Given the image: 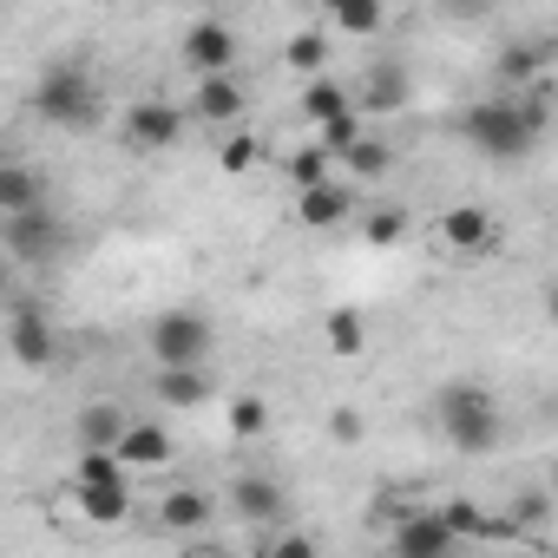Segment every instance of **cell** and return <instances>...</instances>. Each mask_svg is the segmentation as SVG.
Wrapping results in <instances>:
<instances>
[{
    "instance_id": "obj_22",
    "label": "cell",
    "mask_w": 558,
    "mask_h": 558,
    "mask_svg": "<svg viewBox=\"0 0 558 558\" xmlns=\"http://www.w3.org/2000/svg\"><path fill=\"white\" fill-rule=\"evenodd\" d=\"M151 395H158L165 414H184V408L210 401V375L204 368H151Z\"/></svg>"
},
{
    "instance_id": "obj_25",
    "label": "cell",
    "mask_w": 558,
    "mask_h": 558,
    "mask_svg": "<svg viewBox=\"0 0 558 558\" xmlns=\"http://www.w3.org/2000/svg\"><path fill=\"white\" fill-rule=\"evenodd\" d=\"M323 349L329 355H368V316L362 310H329L323 316Z\"/></svg>"
},
{
    "instance_id": "obj_10",
    "label": "cell",
    "mask_w": 558,
    "mask_h": 558,
    "mask_svg": "<svg viewBox=\"0 0 558 558\" xmlns=\"http://www.w3.org/2000/svg\"><path fill=\"white\" fill-rule=\"evenodd\" d=\"M223 506L236 512V525H256V532H276L283 525V486H276L269 473H230V486H223Z\"/></svg>"
},
{
    "instance_id": "obj_8",
    "label": "cell",
    "mask_w": 558,
    "mask_h": 558,
    "mask_svg": "<svg viewBox=\"0 0 558 558\" xmlns=\"http://www.w3.org/2000/svg\"><path fill=\"white\" fill-rule=\"evenodd\" d=\"M0 243H8V256L14 263H53V256H66V243H73V230H66V217L47 204V210H27V217H0Z\"/></svg>"
},
{
    "instance_id": "obj_16",
    "label": "cell",
    "mask_w": 558,
    "mask_h": 558,
    "mask_svg": "<svg viewBox=\"0 0 558 558\" xmlns=\"http://www.w3.org/2000/svg\"><path fill=\"white\" fill-rule=\"evenodd\" d=\"M80 525H125L132 519V480H119V486H66V499H60Z\"/></svg>"
},
{
    "instance_id": "obj_26",
    "label": "cell",
    "mask_w": 558,
    "mask_h": 558,
    "mask_svg": "<svg viewBox=\"0 0 558 558\" xmlns=\"http://www.w3.org/2000/svg\"><path fill=\"white\" fill-rule=\"evenodd\" d=\"M283 171H290V184H296V191H316V184L342 178V171H336V158H329V151H323L316 138H310V145H296V151L283 158Z\"/></svg>"
},
{
    "instance_id": "obj_6",
    "label": "cell",
    "mask_w": 558,
    "mask_h": 558,
    "mask_svg": "<svg viewBox=\"0 0 558 558\" xmlns=\"http://www.w3.org/2000/svg\"><path fill=\"white\" fill-rule=\"evenodd\" d=\"M184 125H191V112L171 106V99H132V106H119V145L138 151V158L171 151L184 138Z\"/></svg>"
},
{
    "instance_id": "obj_37",
    "label": "cell",
    "mask_w": 558,
    "mask_h": 558,
    "mask_svg": "<svg viewBox=\"0 0 558 558\" xmlns=\"http://www.w3.org/2000/svg\"><path fill=\"white\" fill-rule=\"evenodd\" d=\"M197 558H217V551H197Z\"/></svg>"
},
{
    "instance_id": "obj_30",
    "label": "cell",
    "mask_w": 558,
    "mask_h": 558,
    "mask_svg": "<svg viewBox=\"0 0 558 558\" xmlns=\"http://www.w3.org/2000/svg\"><path fill=\"white\" fill-rule=\"evenodd\" d=\"M119 480H132V473L119 466V453H80L73 473H66V486H119Z\"/></svg>"
},
{
    "instance_id": "obj_11",
    "label": "cell",
    "mask_w": 558,
    "mask_h": 558,
    "mask_svg": "<svg viewBox=\"0 0 558 558\" xmlns=\"http://www.w3.org/2000/svg\"><path fill=\"white\" fill-rule=\"evenodd\" d=\"M8 355L14 368H53V316H40V303L27 296L8 303Z\"/></svg>"
},
{
    "instance_id": "obj_12",
    "label": "cell",
    "mask_w": 558,
    "mask_h": 558,
    "mask_svg": "<svg viewBox=\"0 0 558 558\" xmlns=\"http://www.w3.org/2000/svg\"><path fill=\"white\" fill-rule=\"evenodd\" d=\"M184 112H191L197 125L223 132V125H243V112H250V93H243V80H236V73H223V80H191V99H184Z\"/></svg>"
},
{
    "instance_id": "obj_34",
    "label": "cell",
    "mask_w": 558,
    "mask_h": 558,
    "mask_svg": "<svg viewBox=\"0 0 558 558\" xmlns=\"http://www.w3.org/2000/svg\"><path fill=\"white\" fill-rule=\"evenodd\" d=\"M329 434H336V440H355V434H362V421H355L349 408H336V427H329Z\"/></svg>"
},
{
    "instance_id": "obj_24",
    "label": "cell",
    "mask_w": 558,
    "mask_h": 558,
    "mask_svg": "<svg viewBox=\"0 0 558 558\" xmlns=\"http://www.w3.org/2000/svg\"><path fill=\"white\" fill-rule=\"evenodd\" d=\"M388 171H395V145H388L381 132H368V138L342 158V178H349V184H375V178H388Z\"/></svg>"
},
{
    "instance_id": "obj_18",
    "label": "cell",
    "mask_w": 558,
    "mask_h": 558,
    "mask_svg": "<svg viewBox=\"0 0 558 558\" xmlns=\"http://www.w3.org/2000/svg\"><path fill=\"white\" fill-rule=\"evenodd\" d=\"M329 40H362V47H375L381 34H388V8H375V0H336V8H323V21H316Z\"/></svg>"
},
{
    "instance_id": "obj_35",
    "label": "cell",
    "mask_w": 558,
    "mask_h": 558,
    "mask_svg": "<svg viewBox=\"0 0 558 558\" xmlns=\"http://www.w3.org/2000/svg\"><path fill=\"white\" fill-rule=\"evenodd\" d=\"M538 310H545V323L558 329V283H545V296H538Z\"/></svg>"
},
{
    "instance_id": "obj_9",
    "label": "cell",
    "mask_w": 558,
    "mask_h": 558,
    "mask_svg": "<svg viewBox=\"0 0 558 558\" xmlns=\"http://www.w3.org/2000/svg\"><path fill=\"white\" fill-rule=\"evenodd\" d=\"M460 551V532L440 519V506L427 512H401L388 525V558H453Z\"/></svg>"
},
{
    "instance_id": "obj_32",
    "label": "cell",
    "mask_w": 558,
    "mask_h": 558,
    "mask_svg": "<svg viewBox=\"0 0 558 558\" xmlns=\"http://www.w3.org/2000/svg\"><path fill=\"white\" fill-rule=\"evenodd\" d=\"M440 519H447L460 538H480V532H493V512H486V506H473V499H447V506H440Z\"/></svg>"
},
{
    "instance_id": "obj_3",
    "label": "cell",
    "mask_w": 558,
    "mask_h": 558,
    "mask_svg": "<svg viewBox=\"0 0 558 558\" xmlns=\"http://www.w3.org/2000/svg\"><path fill=\"white\" fill-rule=\"evenodd\" d=\"M27 106H34L47 125H60V132H86V125H99L106 93H99V80H93L86 60H47Z\"/></svg>"
},
{
    "instance_id": "obj_28",
    "label": "cell",
    "mask_w": 558,
    "mask_h": 558,
    "mask_svg": "<svg viewBox=\"0 0 558 558\" xmlns=\"http://www.w3.org/2000/svg\"><path fill=\"white\" fill-rule=\"evenodd\" d=\"M210 158H217V171H223V178H243V171L263 158V138H256V132H230Z\"/></svg>"
},
{
    "instance_id": "obj_7",
    "label": "cell",
    "mask_w": 558,
    "mask_h": 558,
    "mask_svg": "<svg viewBox=\"0 0 558 558\" xmlns=\"http://www.w3.org/2000/svg\"><path fill=\"white\" fill-rule=\"evenodd\" d=\"M178 60H184L191 80H223V73H236V27L217 21V14H197V21L178 34Z\"/></svg>"
},
{
    "instance_id": "obj_2",
    "label": "cell",
    "mask_w": 558,
    "mask_h": 558,
    "mask_svg": "<svg viewBox=\"0 0 558 558\" xmlns=\"http://www.w3.org/2000/svg\"><path fill=\"white\" fill-rule=\"evenodd\" d=\"M427 421H434V434H440L453 453H466V460L493 453V447H499V434H506L499 401H493V388H486V381H447V388L434 395Z\"/></svg>"
},
{
    "instance_id": "obj_27",
    "label": "cell",
    "mask_w": 558,
    "mask_h": 558,
    "mask_svg": "<svg viewBox=\"0 0 558 558\" xmlns=\"http://www.w3.org/2000/svg\"><path fill=\"white\" fill-rule=\"evenodd\" d=\"M223 421H230L236 440H263L269 434V401L263 395H236V401H223Z\"/></svg>"
},
{
    "instance_id": "obj_20",
    "label": "cell",
    "mask_w": 558,
    "mask_h": 558,
    "mask_svg": "<svg viewBox=\"0 0 558 558\" xmlns=\"http://www.w3.org/2000/svg\"><path fill=\"white\" fill-rule=\"evenodd\" d=\"M47 210V184L27 158H0V217H27Z\"/></svg>"
},
{
    "instance_id": "obj_31",
    "label": "cell",
    "mask_w": 558,
    "mask_h": 558,
    "mask_svg": "<svg viewBox=\"0 0 558 558\" xmlns=\"http://www.w3.org/2000/svg\"><path fill=\"white\" fill-rule=\"evenodd\" d=\"M256 558H323V545L310 532H296V525H276V532H263Z\"/></svg>"
},
{
    "instance_id": "obj_4",
    "label": "cell",
    "mask_w": 558,
    "mask_h": 558,
    "mask_svg": "<svg viewBox=\"0 0 558 558\" xmlns=\"http://www.w3.org/2000/svg\"><path fill=\"white\" fill-rule=\"evenodd\" d=\"M145 349H151V368H204L217 355V329L197 310H158L145 329Z\"/></svg>"
},
{
    "instance_id": "obj_15",
    "label": "cell",
    "mask_w": 558,
    "mask_h": 558,
    "mask_svg": "<svg viewBox=\"0 0 558 558\" xmlns=\"http://www.w3.org/2000/svg\"><path fill=\"white\" fill-rule=\"evenodd\" d=\"M355 106H362V119L401 112L408 106V66L401 60H368L362 66V86H355Z\"/></svg>"
},
{
    "instance_id": "obj_14",
    "label": "cell",
    "mask_w": 558,
    "mask_h": 558,
    "mask_svg": "<svg viewBox=\"0 0 558 558\" xmlns=\"http://www.w3.org/2000/svg\"><path fill=\"white\" fill-rule=\"evenodd\" d=\"M210 519H217V499L197 493V486H171V493L151 499V525L171 532V538H197V532H210Z\"/></svg>"
},
{
    "instance_id": "obj_19",
    "label": "cell",
    "mask_w": 558,
    "mask_h": 558,
    "mask_svg": "<svg viewBox=\"0 0 558 558\" xmlns=\"http://www.w3.org/2000/svg\"><path fill=\"white\" fill-rule=\"evenodd\" d=\"M171 460H178V440H171L165 421H132V434L119 440V466L125 473H158Z\"/></svg>"
},
{
    "instance_id": "obj_33",
    "label": "cell",
    "mask_w": 558,
    "mask_h": 558,
    "mask_svg": "<svg viewBox=\"0 0 558 558\" xmlns=\"http://www.w3.org/2000/svg\"><path fill=\"white\" fill-rule=\"evenodd\" d=\"M499 80H512V86L525 80V93H532V80H538V53H532V47H512V53L499 60Z\"/></svg>"
},
{
    "instance_id": "obj_36",
    "label": "cell",
    "mask_w": 558,
    "mask_h": 558,
    "mask_svg": "<svg viewBox=\"0 0 558 558\" xmlns=\"http://www.w3.org/2000/svg\"><path fill=\"white\" fill-rule=\"evenodd\" d=\"M551 486H558V466H551Z\"/></svg>"
},
{
    "instance_id": "obj_1",
    "label": "cell",
    "mask_w": 558,
    "mask_h": 558,
    "mask_svg": "<svg viewBox=\"0 0 558 558\" xmlns=\"http://www.w3.org/2000/svg\"><path fill=\"white\" fill-rule=\"evenodd\" d=\"M545 125H551V106H545L538 93H499V99H480V106L460 119L466 145H473L480 158H493V165L525 158V151L545 138Z\"/></svg>"
},
{
    "instance_id": "obj_21",
    "label": "cell",
    "mask_w": 558,
    "mask_h": 558,
    "mask_svg": "<svg viewBox=\"0 0 558 558\" xmlns=\"http://www.w3.org/2000/svg\"><path fill=\"white\" fill-rule=\"evenodd\" d=\"M296 112L310 119V132H323V125H342V119H355L362 106H355V93H349L342 80H310V86H303V99H296Z\"/></svg>"
},
{
    "instance_id": "obj_13",
    "label": "cell",
    "mask_w": 558,
    "mask_h": 558,
    "mask_svg": "<svg viewBox=\"0 0 558 558\" xmlns=\"http://www.w3.org/2000/svg\"><path fill=\"white\" fill-rule=\"evenodd\" d=\"M355 210H362V184H349V178H329L316 191H296V223L303 230H342Z\"/></svg>"
},
{
    "instance_id": "obj_23",
    "label": "cell",
    "mask_w": 558,
    "mask_h": 558,
    "mask_svg": "<svg viewBox=\"0 0 558 558\" xmlns=\"http://www.w3.org/2000/svg\"><path fill=\"white\" fill-rule=\"evenodd\" d=\"M329 47H336V40H329L323 27H296V34L283 40V66L303 73V86H310V80H329V73H323V66H329Z\"/></svg>"
},
{
    "instance_id": "obj_17",
    "label": "cell",
    "mask_w": 558,
    "mask_h": 558,
    "mask_svg": "<svg viewBox=\"0 0 558 558\" xmlns=\"http://www.w3.org/2000/svg\"><path fill=\"white\" fill-rule=\"evenodd\" d=\"M138 414H125L119 401H86L73 414V434H80V453H119V440L132 434Z\"/></svg>"
},
{
    "instance_id": "obj_5",
    "label": "cell",
    "mask_w": 558,
    "mask_h": 558,
    "mask_svg": "<svg viewBox=\"0 0 558 558\" xmlns=\"http://www.w3.org/2000/svg\"><path fill=\"white\" fill-rule=\"evenodd\" d=\"M427 250L440 263H480V256L499 250V217L480 210V204H453V210H440L427 223Z\"/></svg>"
},
{
    "instance_id": "obj_29",
    "label": "cell",
    "mask_w": 558,
    "mask_h": 558,
    "mask_svg": "<svg viewBox=\"0 0 558 558\" xmlns=\"http://www.w3.org/2000/svg\"><path fill=\"white\" fill-rule=\"evenodd\" d=\"M408 230H414V223H408V210H401V204H381V210H368V217H362V236H368L375 250H395Z\"/></svg>"
}]
</instances>
